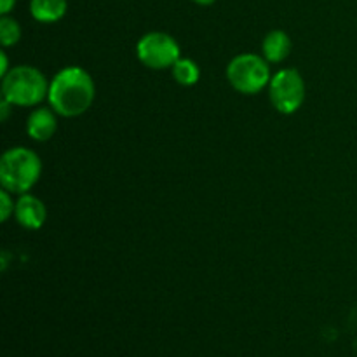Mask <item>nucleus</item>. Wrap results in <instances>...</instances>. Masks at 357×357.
<instances>
[{
  "label": "nucleus",
  "mask_w": 357,
  "mask_h": 357,
  "mask_svg": "<svg viewBox=\"0 0 357 357\" xmlns=\"http://www.w3.org/2000/svg\"><path fill=\"white\" fill-rule=\"evenodd\" d=\"M94 93V82L86 70L66 66L49 82L47 100L56 114L63 117H79L89 110Z\"/></svg>",
  "instance_id": "obj_1"
},
{
  "label": "nucleus",
  "mask_w": 357,
  "mask_h": 357,
  "mask_svg": "<svg viewBox=\"0 0 357 357\" xmlns=\"http://www.w3.org/2000/svg\"><path fill=\"white\" fill-rule=\"evenodd\" d=\"M42 162L38 155L24 146L9 149L0 159V183L10 194H26L38 181Z\"/></svg>",
  "instance_id": "obj_2"
},
{
  "label": "nucleus",
  "mask_w": 357,
  "mask_h": 357,
  "mask_svg": "<svg viewBox=\"0 0 357 357\" xmlns=\"http://www.w3.org/2000/svg\"><path fill=\"white\" fill-rule=\"evenodd\" d=\"M49 93L44 73L33 66H14L2 77V98L16 107H35Z\"/></svg>",
  "instance_id": "obj_3"
},
{
  "label": "nucleus",
  "mask_w": 357,
  "mask_h": 357,
  "mask_svg": "<svg viewBox=\"0 0 357 357\" xmlns=\"http://www.w3.org/2000/svg\"><path fill=\"white\" fill-rule=\"evenodd\" d=\"M230 86L243 94H257L271 84L267 59L257 54H239L227 66Z\"/></svg>",
  "instance_id": "obj_4"
},
{
  "label": "nucleus",
  "mask_w": 357,
  "mask_h": 357,
  "mask_svg": "<svg viewBox=\"0 0 357 357\" xmlns=\"http://www.w3.org/2000/svg\"><path fill=\"white\" fill-rule=\"evenodd\" d=\"M136 54L143 65L152 70L173 68L174 63L181 58L178 42L164 31H150L143 35L136 44Z\"/></svg>",
  "instance_id": "obj_5"
},
{
  "label": "nucleus",
  "mask_w": 357,
  "mask_h": 357,
  "mask_svg": "<svg viewBox=\"0 0 357 357\" xmlns=\"http://www.w3.org/2000/svg\"><path fill=\"white\" fill-rule=\"evenodd\" d=\"M268 96L278 112L295 114L305 101V82L295 68H284L271 79Z\"/></svg>",
  "instance_id": "obj_6"
},
{
  "label": "nucleus",
  "mask_w": 357,
  "mask_h": 357,
  "mask_svg": "<svg viewBox=\"0 0 357 357\" xmlns=\"http://www.w3.org/2000/svg\"><path fill=\"white\" fill-rule=\"evenodd\" d=\"M14 216L21 227L28 230H37L45 223L47 211H45V206L40 199L30 194H23L17 199Z\"/></svg>",
  "instance_id": "obj_7"
},
{
  "label": "nucleus",
  "mask_w": 357,
  "mask_h": 357,
  "mask_svg": "<svg viewBox=\"0 0 357 357\" xmlns=\"http://www.w3.org/2000/svg\"><path fill=\"white\" fill-rule=\"evenodd\" d=\"M56 129H58V121L52 108H35L26 121V132L35 142H47L54 136Z\"/></svg>",
  "instance_id": "obj_8"
},
{
  "label": "nucleus",
  "mask_w": 357,
  "mask_h": 357,
  "mask_svg": "<svg viewBox=\"0 0 357 357\" xmlns=\"http://www.w3.org/2000/svg\"><path fill=\"white\" fill-rule=\"evenodd\" d=\"M261 51H264V58L271 63H281L291 52V38L286 31L274 30L264 38L261 44Z\"/></svg>",
  "instance_id": "obj_9"
},
{
  "label": "nucleus",
  "mask_w": 357,
  "mask_h": 357,
  "mask_svg": "<svg viewBox=\"0 0 357 357\" xmlns=\"http://www.w3.org/2000/svg\"><path fill=\"white\" fill-rule=\"evenodd\" d=\"M68 9L66 0H31V17L38 23H56L61 20Z\"/></svg>",
  "instance_id": "obj_10"
},
{
  "label": "nucleus",
  "mask_w": 357,
  "mask_h": 357,
  "mask_svg": "<svg viewBox=\"0 0 357 357\" xmlns=\"http://www.w3.org/2000/svg\"><path fill=\"white\" fill-rule=\"evenodd\" d=\"M173 77L180 86H194L201 79V70L197 63L188 58H180L173 65Z\"/></svg>",
  "instance_id": "obj_11"
},
{
  "label": "nucleus",
  "mask_w": 357,
  "mask_h": 357,
  "mask_svg": "<svg viewBox=\"0 0 357 357\" xmlns=\"http://www.w3.org/2000/svg\"><path fill=\"white\" fill-rule=\"evenodd\" d=\"M21 38V26L14 17L10 16H2L0 17V42H2L3 47H9V45L17 44Z\"/></svg>",
  "instance_id": "obj_12"
},
{
  "label": "nucleus",
  "mask_w": 357,
  "mask_h": 357,
  "mask_svg": "<svg viewBox=\"0 0 357 357\" xmlns=\"http://www.w3.org/2000/svg\"><path fill=\"white\" fill-rule=\"evenodd\" d=\"M14 209H16V204L10 199V192L3 188L0 192V218H2V222H7L9 216L14 215Z\"/></svg>",
  "instance_id": "obj_13"
},
{
  "label": "nucleus",
  "mask_w": 357,
  "mask_h": 357,
  "mask_svg": "<svg viewBox=\"0 0 357 357\" xmlns=\"http://www.w3.org/2000/svg\"><path fill=\"white\" fill-rule=\"evenodd\" d=\"M14 6H16V0H0V14L6 16L14 9Z\"/></svg>",
  "instance_id": "obj_14"
},
{
  "label": "nucleus",
  "mask_w": 357,
  "mask_h": 357,
  "mask_svg": "<svg viewBox=\"0 0 357 357\" xmlns=\"http://www.w3.org/2000/svg\"><path fill=\"white\" fill-rule=\"evenodd\" d=\"M9 61H7L6 52H0V75H7L9 73Z\"/></svg>",
  "instance_id": "obj_15"
},
{
  "label": "nucleus",
  "mask_w": 357,
  "mask_h": 357,
  "mask_svg": "<svg viewBox=\"0 0 357 357\" xmlns=\"http://www.w3.org/2000/svg\"><path fill=\"white\" fill-rule=\"evenodd\" d=\"M9 107H13V105H10L9 101L3 100V98H2V103H0V112H2L0 119H2V121H6L7 115H9Z\"/></svg>",
  "instance_id": "obj_16"
},
{
  "label": "nucleus",
  "mask_w": 357,
  "mask_h": 357,
  "mask_svg": "<svg viewBox=\"0 0 357 357\" xmlns=\"http://www.w3.org/2000/svg\"><path fill=\"white\" fill-rule=\"evenodd\" d=\"M192 2L199 3V6H211V3H215L216 0H192Z\"/></svg>",
  "instance_id": "obj_17"
}]
</instances>
